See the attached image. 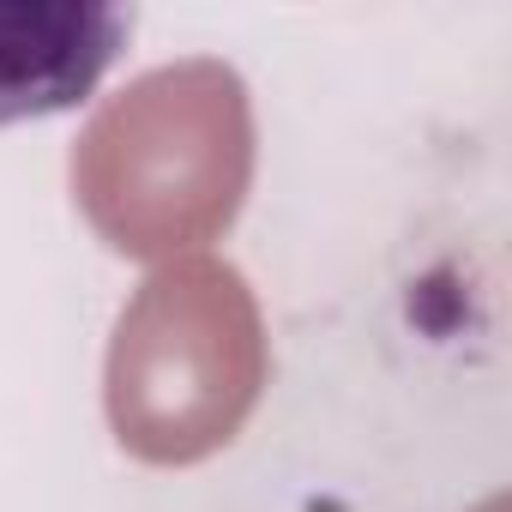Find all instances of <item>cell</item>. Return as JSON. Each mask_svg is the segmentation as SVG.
I'll return each mask as SVG.
<instances>
[{"mask_svg":"<svg viewBox=\"0 0 512 512\" xmlns=\"http://www.w3.org/2000/svg\"><path fill=\"white\" fill-rule=\"evenodd\" d=\"M272 374L266 320L247 278L223 260L157 266L115 320L103 410L127 458L181 470L223 452Z\"/></svg>","mask_w":512,"mask_h":512,"instance_id":"2","label":"cell"},{"mask_svg":"<svg viewBox=\"0 0 512 512\" xmlns=\"http://www.w3.org/2000/svg\"><path fill=\"white\" fill-rule=\"evenodd\" d=\"M133 31L127 7H0V127L61 115L109 73Z\"/></svg>","mask_w":512,"mask_h":512,"instance_id":"3","label":"cell"},{"mask_svg":"<svg viewBox=\"0 0 512 512\" xmlns=\"http://www.w3.org/2000/svg\"><path fill=\"white\" fill-rule=\"evenodd\" d=\"M73 199L127 260H181L217 241L253 187V97L199 55L121 85L73 145Z\"/></svg>","mask_w":512,"mask_h":512,"instance_id":"1","label":"cell"}]
</instances>
